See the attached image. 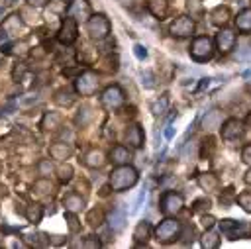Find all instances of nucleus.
Listing matches in <instances>:
<instances>
[{"instance_id": "obj_1", "label": "nucleus", "mask_w": 251, "mask_h": 249, "mask_svg": "<svg viewBox=\"0 0 251 249\" xmlns=\"http://www.w3.org/2000/svg\"><path fill=\"white\" fill-rule=\"evenodd\" d=\"M139 180V173L133 165H116L112 169V173L108 174V184L114 192H126L129 188H133Z\"/></svg>"}, {"instance_id": "obj_2", "label": "nucleus", "mask_w": 251, "mask_h": 249, "mask_svg": "<svg viewBox=\"0 0 251 249\" xmlns=\"http://www.w3.org/2000/svg\"><path fill=\"white\" fill-rule=\"evenodd\" d=\"M153 233H155V239L163 245H171L175 241L180 239V233H182V224L175 218V216H165L155 227H153Z\"/></svg>"}, {"instance_id": "obj_3", "label": "nucleus", "mask_w": 251, "mask_h": 249, "mask_svg": "<svg viewBox=\"0 0 251 249\" xmlns=\"http://www.w3.org/2000/svg\"><path fill=\"white\" fill-rule=\"evenodd\" d=\"M214 51H216L214 39L208 37V35H198V37H194V39L190 41V47H188V55H190V59L196 61V63H206V61H210V59L214 57Z\"/></svg>"}, {"instance_id": "obj_4", "label": "nucleus", "mask_w": 251, "mask_h": 249, "mask_svg": "<svg viewBox=\"0 0 251 249\" xmlns=\"http://www.w3.org/2000/svg\"><path fill=\"white\" fill-rule=\"evenodd\" d=\"M112 31V24L104 14H92L86 20V33L92 41H104Z\"/></svg>"}, {"instance_id": "obj_5", "label": "nucleus", "mask_w": 251, "mask_h": 249, "mask_svg": "<svg viewBox=\"0 0 251 249\" xmlns=\"http://www.w3.org/2000/svg\"><path fill=\"white\" fill-rule=\"evenodd\" d=\"M124 102H126V94H124V90H122L120 84H110V86H106V88L102 90V94H100V104H102V108L108 110V112L120 110V108L124 106Z\"/></svg>"}, {"instance_id": "obj_6", "label": "nucleus", "mask_w": 251, "mask_h": 249, "mask_svg": "<svg viewBox=\"0 0 251 249\" xmlns=\"http://www.w3.org/2000/svg\"><path fill=\"white\" fill-rule=\"evenodd\" d=\"M184 208V196L176 190H167L161 194L159 200V210L163 216H176Z\"/></svg>"}, {"instance_id": "obj_7", "label": "nucleus", "mask_w": 251, "mask_h": 249, "mask_svg": "<svg viewBox=\"0 0 251 249\" xmlns=\"http://www.w3.org/2000/svg\"><path fill=\"white\" fill-rule=\"evenodd\" d=\"M55 37L65 47L73 45L78 39V22L73 20V18H69V16H65L63 22H61V25H59V29H57V35Z\"/></svg>"}, {"instance_id": "obj_8", "label": "nucleus", "mask_w": 251, "mask_h": 249, "mask_svg": "<svg viewBox=\"0 0 251 249\" xmlns=\"http://www.w3.org/2000/svg\"><path fill=\"white\" fill-rule=\"evenodd\" d=\"M196 29V22L190 16H178L171 22L169 25V33L176 39H184V37H192Z\"/></svg>"}, {"instance_id": "obj_9", "label": "nucleus", "mask_w": 251, "mask_h": 249, "mask_svg": "<svg viewBox=\"0 0 251 249\" xmlns=\"http://www.w3.org/2000/svg\"><path fill=\"white\" fill-rule=\"evenodd\" d=\"M98 76L92 71H84L75 78V92L80 96H92L98 90Z\"/></svg>"}, {"instance_id": "obj_10", "label": "nucleus", "mask_w": 251, "mask_h": 249, "mask_svg": "<svg viewBox=\"0 0 251 249\" xmlns=\"http://www.w3.org/2000/svg\"><path fill=\"white\" fill-rule=\"evenodd\" d=\"M235 41H237V35L233 29L229 27H220V31L216 33L214 37V47L222 53V55H227L231 53V49L235 47Z\"/></svg>"}, {"instance_id": "obj_11", "label": "nucleus", "mask_w": 251, "mask_h": 249, "mask_svg": "<svg viewBox=\"0 0 251 249\" xmlns=\"http://www.w3.org/2000/svg\"><path fill=\"white\" fill-rule=\"evenodd\" d=\"M65 16H69V18H73L76 22H86L92 16V6H90L88 0H71L67 4Z\"/></svg>"}, {"instance_id": "obj_12", "label": "nucleus", "mask_w": 251, "mask_h": 249, "mask_svg": "<svg viewBox=\"0 0 251 249\" xmlns=\"http://www.w3.org/2000/svg\"><path fill=\"white\" fill-rule=\"evenodd\" d=\"M22 27H24V22H22V16H20L18 12L8 14V16L0 22V33H2L4 37H14V35H18V33L22 31Z\"/></svg>"}, {"instance_id": "obj_13", "label": "nucleus", "mask_w": 251, "mask_h": 249, "mask_svg": "<svg viewBox=\"0 0 251 249\" xmlns=\"http://www.w3.org/2000/svg\"><path fill=\"white\" fill-rule=\"evenodd\" d=\"M220 135L226 141H233V139L243 135V124L239 120H235V118H227L226 122L220 124Z\"/></svg>"}, {"instance_id": "obj_14", "label": "nucleus", "mask_w": 251, "mask_h": 249, "mask_svg": "<svg viewBox=\"0 0 251 249\" xmlns=\"http://www.w3.org/2000/svg\"><path fill=\"white\" fill-rule=\"evenodd\" d=\"M124 143H127L129 149H141L143 143H145L143 127H141L139 124L127 125V129H126V133H124Z\"/></svg>"}, {"instance_id": "obj_15", "label": "nucleus", "mask_w": 251, "mask_h": 249, "mask_svg": "<svg viewBox=\"0 0 251 249\" xmlns=\"http://www.w3.org/2000/svg\"><path fill=\"white\" fill-rule=\"evenodd\" d=\"M151 235H153L151 222H147V220L137 222V225L133 227V241H135V245H147V241L151 239Z\"/></svg>"}, {"instance_id": "obj_16", "label": "nucleus", "mask_w": 251, "mask_h": 249, "mask_svg": "<svg viewBox=\"0 0 251 249\" xmlns=\"http://www.w3.org/2000/svg\"><path fill=\"white\" fill-rule=\"evenodd\" d=\"M73 155V147L69 141H55L49 145V157L53 161H65Z\"/></svg>"}, {"instance_id": "obj_17", "label": "nucleus", "mask_w": 251, "mask_h": 249, "mask_svg": "<svg viewBox=\"0 0 251 249\" xmlns=\"http://www.w3.org/2000/svg\"><path fill=\"white\" fill-rule=\"evenodd\" d=\"M108 157H110V161L114 165H127L131 161V149L127 145H114L110 149Z\"/></svg>"}, {"instance_id": "obj_18", "label": "nucleus", "mask_w": 251, "mask_h": 249, "mask_svg": "<svg viewBox=\"0 0 251 249\" xmlns=\"http://www.w3.org/2000/svg\"><path fill=\"white\" fill-rule=\"evenodd\" d=\"M220 229L222 233H226L229 239H237L241 235V231L245 229L243 222H235V220H222L220 222Z\"/></svg>"}, {"instance_id": "obj_19", "label": "nucleus", "mask_w": 251, "mask_h": 249, "mask_svg": "<svg viewBox=\"0 0 251 249\" xmlns=\"http://www.w3.org/2000/svg\"><path fill=\"white\" fill-rule=\"evenodd\" d=\"M145 6L147 12L157 20H165L169 14V0H147Z\"/></svg>"}, {"instance_id": "obj_20", "label": "nucleus", "mask_w": 251, "mask_h": 249, "mask_svg": "<svg viewBox=\"0 0 251 249\" xmlns=\"http://www.w3.org/2000/svg\"><path fill=\"white\" fill-rule=\"evenodd\" d=\"M229 18H231V12L227 6H216L210 10V22L218 27H224L229 22Z\"/></svg>"}, {"instance_id": "obj_21", "label": "nucleus", "mask_w": 251, "mask_h": 249, "mask_svg": "<svg viewBox=\"0 0 251 249\" xmlns=\"http://www.w3.org/2000/svg\"><path fill=\"white\" fill-rule=\"evenodd\" d=\"M82 163H84L88 169H100V167H104V163H106V155H104L100 149H90V151L84 153Z\"/></svg>"}, {"instance_id": "obj_22", "label": "nucleus", "mask_w": 251, "mask_h": 249, "mask_svg": "<svg viewBox=\"0 0 251 249\" xmlns=\"http://www.w3.org/2000/svg\"><path fill=\"white\" fill-rule=\"evenodd\" d=\"M63 208H65V212H75V214H78V212L84 208V198H82L80 194H76V192H69V194L63 198Z\"/></svg>"}, {"instance_id": "obj_23", "label": "nucleus", "mask_w": 251, "mask_h": 249, "mask_svg": "<svg viewBox=\"0 0 251 249\" xmlns=\"http://www.w3.org/2000/svg\"><path fill=\"white\" fill-rule=\"evenodd\" d=\"M51 192H53V182H51L47 176L37 178V180L33 182V186H31V194H33L35 198H45V196H49Z\"/></svg>"}, {"instance_id": "obj_24", "label": "nucleus", "mask_w": 251, "mask_h": 249, "mask_svg": "<svg viewBox=\"0 0 251 249\" xmlns=\"http://www.w3.org/2000/svg\"><path fill=\"white\" fill-rule=\"evenodd\" d=\"M41 127L45 131H55L57 127H61V114L59 112H45L41 118Z\"/></svg>"}, {"instance_id": "obj_25", "label": "nucleus", "mask_w": 251, "mask_h": 249, "mask_svg": "<svg viewBox=\"0 0 251 249\" xmlns=\"http://www.w3.org/2000/svg\"><path fill=\"white\" fill-rule=\"evenodd\" d=\"M55 173H57V178H59V182H61V184L71 182V180H73V176H75V169H73V165H71V163H67V161H61V165H59V167H55Z\"/></svg>"}, {"instance_id": "obj_26", "label": "nucleus", "mask_w": 251, "mask_h": 249, "mask_svg": "<svg viewBox=\"0 0 251 249\" xmlns=\"http://www.w3.org/2000/svg\"><path fill=\"white\" fill-rule=\"evenodd\" d=\"M200 245H202L204 249H216V247L220 245V233L214 231L212 227H208V229L202 233V237H200Z\"/></svg>"}, {"instance_id": "obj_27", "label": "nucleus", "mask_w": 251, "mask_h": 249, "mask_svg": "<svg viewBox=\"0 0 251 249\" xmlns=\"http://www.w3.org/2000/svg\"><path fill=\"white\" fill-rule=\"evenodd\" d=\"M235 27L241 31V33H249L251 31V8H245L237 14L235 18Z\"/></svg>"}, {"instance_id": "obj_28", "label": "nucleus", "mask_w": 251, "mask_h": 249, "mask_svg": "<svg viewBox=\"0 0 251 249\" xmlns=\"http://www.w3.org/2000/svg\"><path fill=\"white\" fill-rule=\"evenodd\" d=\"M108 224H110L112 231H122L124 225H126V214L122 210H118V208L112 210L110 216H108Z\"/></svg>"}, {"instance_id": "obj_29", "label": "nucleus", "mask_w": 251, "mask_h": 249, "mask_svg": "<svg viewBox=\"0 0 251 249\" xmlns=\"http://www.w3.org/2000/svg\"><path fill=\"white\" fill-rule=\"evenodd\" d=\"M220 124H222V120H220V112L218 110H212V112H206V116H204V120H202V125H204V129H216V127H220Z\"/></svg>"}, {"instance_id": "obj_30", "label": "nucleus", "mask_w": 251, "mask_h": 249, "mask_svg": "<svg viewBox=\"0 0 251 249\" xmlns=\"http://www.w3.org/2000/svg\"><path fill=\"white\" fill-rule=\"evenodd\" d=\"M25 218H27V222H31V224H39L41 218H43V206H41V204H31V206H27Z\"/></svg>"}, {"instance_id": "obj_31", "label": "nucleus", "mask_w": 251, "mask_h": 249, "mask_svg": "<svg viewBox=\"0 0 251 249\" xmlns=\"http://www.w3.org/2000/svg\"><path fill=\"white\" fill-rule=\"evenodd\" d=\"M86 222H88V225H90V227H100V225L106 222L104 212H102L100 208L90 210V212H88V216H86Z\"/></svg>"}, {"instance_id": "obj_32", "label": "nucleus", "mask_w": 251, "mask_h": 249, "mask_svg": "<svg viewBox=\"0 0 251 249\" xmlns=\"http://www.w3.org/2000/svg\"><path fill=\"white\" fill-rule=\"evenodd\" d=\"M198 184H200V188H204V190H214L216 184H218V180H216V176H214L212 173H204V174L198 176Z\"/></svg>"}, {"instance_id": "obj_33", "label": "nucleus", "mask_w": 251, "mask_h": 249, "mask_svg": "<svg viewBox=\"0 0 251 249\" xmlns=\"http://www.w3.org/2000/svg\"><path fill=\"white\" fill-rule=\"evenodd\" d=\"M37 173H39L41 176H49V174H53V173H55L53 159H41V161L37 163Z\"/></svg>"}, {"instance_id": "obj_34", "label": "nucleus", "mask_w": 251, "mask_h": 249, "mask_svg": "<svg viewBox=\"0 0 251 249\" xmlns=\"http://www.w3.org/2000/svg\"><path fill=\"white\" fill-rule=\"evenodd\" d=\"M186 10L190 12V18L200 16V14L204 12V8H202V0H186Z\"/></svg>"}, {"instance_id": "obj_35", "label": "nucleus", "mask_w": 251, "mask_h": 249, "mask_svg": "<svg viewBox=\"0 0 251 249\" xmlns=\"http://www.w3.org/2000/svg\"><path fill=\"white\" fill-rule=\"evenodd\" d=\"M237 204H239L245 212H249V214H251V192H249V190H245V192L237 194Z\"/></svg>"}, {"instance_id": "obj_36", "label": "nucleus", "mask_w": 251, "mask_h": 249, "mask_svg": "<svg viewBox=\"0 0 251 249\" xmlns=\"http://www.w3.org/2000/svg\"><path fill=\"white\" fill-rule=\"evenodd\" d=\"M65 220L69 222V229H71V233H76V231L80 229V224H78L75 212H65Z\"/></svg>"}, {"instance_id": "obj_37", "label": "nucleus", "mask_w": 251, "mask_h": 249, "mask_svg": "<svg viewBox=\"0 0 251 249\" xmlns=\"http://www.w3.org/2000/svg\"><path fill=\"white\" fill-rule=\"evenodd\" d=\"M167 106H169V98H167V96H161V102L157 100V102L151 106V112L159 116V114H163V112L167 110Z\"/></svg>"}, {"instance_id": "obj_38", "label": "nucleus", "mask_w": 251, "mask_h": 249, "mask_svg": "<svg viewBox=\"0 0 251 249\" xmlns=\"http://www.w3.org/2000/svg\"><path fill=\"white\" fill-rule=\"evenodd\" d=\"M80 245H82V247H102V241H100L96 235H88V237H84V239L80 241Z\"/></svg>"}, {"instance_id": "obj_39", "label": "nucleus", "mask_w": 251, "mask_h": 249, "mask_svg": "<svg viewBox=\"0 0 251 249\" xmlns=\"http://www.w3.org/2000/svg\"><path fill=\"white\" fill-rule=\"evenodd\" d=\"M133 55H135L139 61H143V59L147 57V49H145V45H141V43H135V45H133Z\"/></svg>"}, {"instance_id": "obj_40", "label": "nucleus", "mask_w": 251, "mask_h": 249, "mask_svg": "<svg viewBox=\"0 0 251 249\" xmlns=\"http://www.w3.org/2000/svg\"><path fill=\"white\" fill-rule=\"evenodd\" d=\"M241 161L247 163V165H251V145H245V147H243V151H241Z\"/></svg>"}, {"instance_id": "obj_41", "label": "nucleus", "mask_w": 251, "mask_h": 249, "mask_svg": "<svg viewBox=\"0 0 251 249\" xmlns=\"http://www.w3.org/2000/svg\"><path fill=\"white\" fill-rule=\"evenodd\" d=\"M214 224H216V218H214V216H206V214L202 216V225H204L206 229H208V227H212Z\"/></svg>"}, {"instance_id": "obj_42", "label": "nucleus", "mask_w": 251, "mask_h": 249, "mask_svg": "<svg viewBox=\"0 0 251 249\" xmlns=\"http://www.w3.org/2000/svg\"><path fill=\"white\" fill-rule=\"evenodd\" d=\"M29 6H33V8H45L51 0H25Z\"/></svg>"}, {"instance_id": "obj_43", "label": "nucleus", "mask_w": 251, "mask_h": 249, "mask_svg": "<svg viewBox=\"0 0 251 249\" xmlns=\"http://www.w3.org/2000/svg\"><path fill=\"white\" fill-rule=\"evenodd\" d=\"M143 200H145V190H143V192H141V194H139V196H137V200H135V204H133V210H131V212H137V210H139V206H141V202H143Z\"/></svg>"}, {"instance_id": "obj_44", "label": "nucleus", "mask_w": 251, "mask_h": 249, "mask_svg": "<svg viewBox=\"0 0 251 249\" xmlns=\"http://www.w3.org/2000/svg\"><path fill=\"white\" fill-rule=\"evenodd\" d=\"M141 78H145V86H147V88L153 86V80H151L153 76H151V73H141Z\"/></svg>"}, {"instance_id": "obj_45", "label": "nucleus", "mask_w": 251, "mask_h": 249, "mask_svg": "<svg viewBox=\"0 0 251 249\" xmlns=\"http://www.w3.org/2000/svg\"><path fill=\"white\" fill-rule=\"evenodd\" d=\"M165 137H167V139H171V137H173V125H171V122L167 124V129H165Z\"/></svg>"}, {"instance_id": "obj_46", "label": "nucleus", "mask_w": 251, "mask_h": 249, "mask_svg": "<svg viewBox=\"0 0 251 249\" xmlns=\"http://www.w3.org/2000/svg\"><path fill=\"white\" fill-rule=\"evenodd\" d=\"M243 180H245L247 184H251V169H249V171L245 173V176H243Z\"/></svg>"}, {"instance_id": "obj_47", "label": "nucleus", "mask_w": 251, "mask_h": 249, "mask_svg": "<svg viewBox=\"0 0 251 249\" xmlns=\"http://www.w3.org/2000/svg\"><path fill=\"white\" fill-rule=\"evenodd\" d=\"M245 76H251V69H249V71H245Z\"/></svg>"}, {"instance_id": "obj_48", "label": "nucleus", "mask_w": 251, "mask_h": 249, "mask_svg": "<svg viewBox=\"0 0 251 249\" xmlns=\"http://www.w3.org/2000/svg\"><path fill=\"white\" fill-rule=\"evenodd\" d=\"M247 124H251V114H249V118H247Z\"/></svg>"}, {"instance_id": "obj_49", "label": "nucleus", "mask_w": 251, "mask_h": 249, "mask_svg": "<svg viewBox=\"0 0 251 249\" xmlns=\"http://www.w3.org/2000/svg\"><path fill=\"white\" fill-rule=\"evenodd\" d=\"M63 2H71V0H63Z\"/></svg>"}, {"instance_id": "obj_50", "label": "nucleus", "mask_w": 251, "mask_h": 249, "mask_svg": "<svg viewBox=\"0 0 251 249\" xmlns=\"http://www.w3.org/2000/svg\"><path fill=\"white\" fill-rule=\"evenodd\" d=\"M249 88H251V84H249Z\"/></svg>"}]
</instances>
